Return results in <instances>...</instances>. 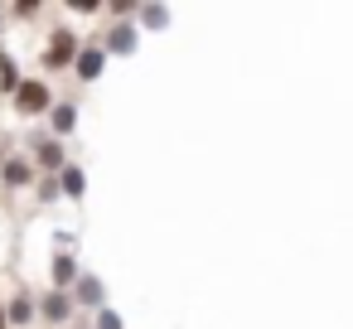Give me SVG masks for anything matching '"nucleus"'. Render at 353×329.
I'll return each instance as SVG.
<instances>
[{
	"instance_id": "9b49d317",
	"label": "nucleus",
	"mask_w": 353,
	"mask_h": 329,
	"mask_svg": "<svg viewBox=\"0 0 353 329\" xmlns=\"http://www.w3.org/2000/svg\"><path fill=\"white\" fill-rule=\"evenodd\" d=\"M141 20H145V25H155V30H160V25H165V20H170V10H160V6H145V10H141Z\"/></svg>"
},
{
	"instance_id": "f257e3e1",
	"label": "nucleus",
	"mask_w": 353,
	"mask_h": 329,
	"mask_svg": "<svg viewBox=\"0 0 353 329\" xmlns=\"http://www.w3.org/2000/svg\"><path fill=\"white\" fill-rule=\"evenodd\" d=\"M15 107H20L25 117H39V112H54V97H49V88H44L39 78H30V83H20Z\"/></svg>"
},
{
	"instance_id": "f8f14e48",
	"label": "nucleus",
	"mask_w": 353,
	"mask_h": 329,
	"mask_svg": "<svg viewBox=\"0 0 353 329\" xmlns=\"http://www.w3.org/2000/svg\"><path fill=\"white\" fill-rule=\"evenodd\" d=\"M78 295H83L88 305H97V300H102V286H97V281H78Z\"/></svg>"
},
{
	"instance_id": "423d86ee",
	"label": "nucleus",
	"mask_w": 353,
	"mask_h": 329,
	"mask_svg": "<svg viewBox=\"0 0 353 329\" xmlns=\"http://www.w3.org/2000/svg\"><path fill=\"white\" fill-rule=\"evenodd\" d=\"M34 150H39V165H49V170L63 165V146H59V141H39Z\"/></svg>"
},
{
	"instance_id": "6e6552de",
	"label": "nucleus",
	"mask_w": 353,
	"mask_h": 329,
	"mask_svg": "<svg viewBox=\"0 0 353 329\" xmlns=\"http://www.w3.org/2000/svg\"><path fill=\"white\" fill-rule=\"evenodd\" d=\"M73 276H78V261H73V257H59V261H54V281H59V290H63Z\"/></svg>"
},
{
	"instance_id": "1a4fd4ad",
	"label": "nucleus",
	"mask_w": 353,
	"mask_h": 329,
	"mask_svg": "<svg viewBox=\"0 0 353 329\" xmlns=\"http://www.w3.org/2000/svg\"><path fill=\"white\" fill-rule=\"evenodd\" d=\"M44 315H49V319H68V295H63V290H54V295L44 300Z\"/></svg>"
},
{
	"instance_id": "7ed1b4c3",
	"label": "nucleus",
	"mask_w": 353,
	"mask_h": 329,
	"mask_svg": "<svg viewBox=\"0 0 353 329\" xmlns=\"http://www.w3.org/2000/svg\"><path fill=\"white\" fill-rule=\"evenodd\" d=\"M73 68H78V78H83V83H92V78L102 73V49H78Z\"/></svg>"
},
{
	"instance_id": "f03ea898",
	"label": "nucleus",
	"mask_w": 353,
	"mask_h": 329,
	"mask_svg": "<svg viewBox=\"0 0 353 329\" xmlns=\"http://www.w3.org/2000/svg\"><path fill=\"white\" fill-rule=\"evenodd\" d=\"M73 59H78V34H68V30H54V44H49L44 63H49V68H63V63H73Z\"/></svg>"
},
{
	"instance_id": "ddd939ff",
	"label": "nucleus",
	"mask_w": 353,
	"mask_h": 329,
	"mask_svg": "<svg viewBox=\"0 0 353 329\" xmlns=\"http://www.w3.org/2000/svg\"><path fill=\"white\" fill-rule=\"evenodd\" d=\"M30 315H34V310H30V300H10V310H6V319H20V324H25Z\"/></svg>"
},
{
	"instance_id": "2eb2a0df",
	"label": "nucleus",
	"mask_w": 353,
	"mask_h": 329,
	"mask_svg": "<svg viewBox=\"0 0 353 329\" xmlns=\"http://www.w3.org/2000/svg\"><path fill=\"white\" fill-rule=\"evenodd\" d=\"M97 329H121V315H112V310H102V315H97Z\"/></svg>"
},
{
	"instance_id": "20e7f679",
	"label": "nucleus",
	"mask_w": 353,
	"mask_h": 329,
	"mask_svg": "<svg viewBox=\"0 0 353 329\" xmlns=\"http://www.w3.org/2000/svg\"><path fill=\"white\" fill-rule=\"evenodd\" d=\"M83 189H88V175L78 165H63V194L68 199H83Z\"/></svg>"
},
{
	"instance_id": "4468645a",
	"label": "nucleus",
	"mask_w": 353,
	"mask_h": 329,
	"mask_svg": "<svg viewBox=\"0 0 353 329\" xmlns=\"http://www.w3.org/2000/svg\"><path fill=\"white\" fill-rule=\"evenodd\" d=\"M6 179H10V184H25L30 170H25V165H6Z\"/></svg>"
},
{
	"instance_id": "dca6fc26",
	"label": "nucleus",
	"mask_w": 353,
	"mask_h": 329,
	"mask_svg": "<svg viewBox=\"0 0 353 329\" xmlns=\"http://www.w3.org/2000/svg\"><path fill=\"white\" fill-rule=\"evenodd\" d=\"M6 324H10V319H6V305H0V329H6Z\"/></svg>"
},
{
	"instance_id": "39448f33",
	"label": "nucleus",
	"mask_w": 353,
	"mask_h": 329,
	"mask_svg": "<svg viewBox=\"0 0 353 329\" xmlns=\"http://www.w3.org/2000/svg\"><path fill=\"white\" fill-rule=\"evenodd\" d=\"M73 126H78V107H68V102H59V107H54V131H59V136H68Z\"/></svg>"
},
{
	"instance_id": "0eeeda50",
	"label": "nucleus",
	"mask_w": 353,
	"mask_h": 329,
	"mask_svg": "<svg viewBox=\"0 0 353 329\" xmlns=\"http://www.w3.org/2000/svg\"><path fill=\"white\" fill-rule=\"evenodd\" d=\"M107 49H112V54H131V49H136V34H131V30H112Z\"/></svg>"
},
{
	"instance_id": "9d476101",
	"label": "nucleus",
	"mask_w": 353,
	"mask_h": 329,
	"mask_svg": "<svg viewBox=\"0 0 353 329\" xmlns=\"http://www.w3.org/2000/svg\"><path fill=\"white\" fill-rule=\"evenodd\" d=\"M0 88H6V92L15 88V92H20V78H15V63H10V59H0Z\"/></svg>"
},
{
	"instance_id": "f3484780",
	"label": "nucleus",
	"mask_w": 353,
	"mask_h": 329,
	"mask_svg": "<svg viewBox=\"0 0 353 329\" xmlns=\"http://www.w3.org/2000/svg\"><path fill=\"white\" fill-rule=\"evenodd\" d=\"M0 170H6V150H0Z\"/></svg>"
}]
</instances>
